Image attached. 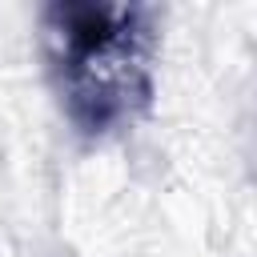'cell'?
<instances>
[{"instance_id":"6da1fadb","label":"cell","mask_w":257,"mask_h":257,"mask_svg":"<svg viewBox=\"0 0 257 257\" xmlns=\"http://www.w3.org/2000/svg\"><path fill=\"white\" fill-rule=\"evenodd\" d=\"M44 40L60 76L68 116L104 133L128 120L153 88V32L133 4H56Z\"/></svg>"}]
</instances>
